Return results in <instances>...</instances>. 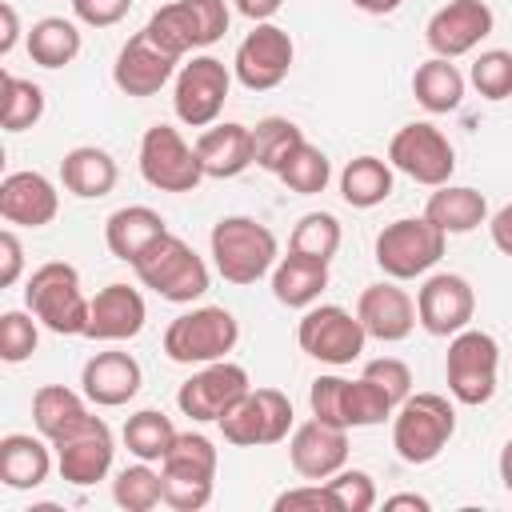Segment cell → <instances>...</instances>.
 Wrapping results in <instances>:
<instances>
[{"label": "cell", "instance_id": "cell-32", "mask_svg": "<svg viewBox=\"0 0 512 512\" xmlns=\"http://www.w3.org/2000/svg\"><path fill=\"white\" fill-rule=\"evenodd\" d=\"M424 216L444 236H464V232H472V228H480L488 220V200L476 188H468V184H440L428 196Z\"/></svg>", "mask_w": 512, "mask_h": 512}, {"label": "cell", "instance_id": "cell-35", "mask_svg": "<svg viewBox=\"0 0 512 512\" xmlns=\"http://www.w3.org/2000/svg\"><path fill=\"white\" fill-rule=\"evenodd\" d=\"M340 196L352 208H376L392 196V168L380 156H356L340 172Z\"/></svg>", "mask_w": 512, "mask_h": 512}, {"label": "cell", "instance_id": "cell-44", "mask_svg": "<svg viewBox=\"0 0 512 512\" xmlns=\"http://www.w3.org/2000/svg\"><path fill=\"white\" fill-rule=\"evenodd\" d=\"M324 484H328V492L336 500V512H368V508H376V484L360 468H340Z\"/></svg>", "mask_w": 512, "mask_h": 512}, {"label": "cell", "instance_id": "cell-26", "mask_svg": "<svg viewBox=\"0 0 512 512\" xmlns=\"http://www.w3.org/2000/svg\"><path fill=\"white\" fill-rule=\"evenodd\" d=\"M140 380H144V372H140L136 356H128V352H96V356L84 364V372H80L84 396H88L92 404H100V408H120V404H128V400L140 392Z\"/></svg>", "mask_w": 512, "mask_h": 512}, {"label": "cell", "instance_id": "cell-1", "mask_svg": "<svg viewBox=\"0 0 512 512\" xmlns=\"http://www.w3.org/2000/svg\"><path fill=\"white\" fill-rule=\"evenodd\" d=\"M212 260L228 284H256L276 268V232L252 216H224L212 224Z\"/></svg>", "mask_w": 512, "mask_h": 512}, {"label": "cell", "instance_id": "cell-8", "mask_svg": "<svg viewBox=\"0 0 512 512\" xmlns=\"http://www.w3.org/2000/svg\"><path fill=\"white\" fill-rule=\"evenodd\" d=\"M496 368H500V344L492 332L480 328H460L448 340V356H444V380L448 392L460 404H488L496 396Z\"/></svg>", "mask_w": 512, "mask_h": 512}, {"label": "cell", "instance_id": "cell-34", "mask_svg": "<svg viewBox=\"0 0 512 512\" xmlns=\"http://www.w3.org/2000/svg\"><path fill=\"white\" fill-rule=\"evenodd\" d=\"M412 92L428 112H452L464 100V76L452 60L432 56L412 72Z\"/></svg>", "mask_w": 512, "mask_h": 512}, {"label": "cell", "instance_id": "cell-21", "mask_svg": "<svg viewBox=\"0 0 512 512\" xmlns=\"http://www.w3.org/2000/svg\"><path fill=\"white\" fill-rule=\"evenodd\" d=\"M288 460L304 480H328L348 464V428L320 416L304 420L288 440Z\"/></svg>", "mask_w": 512, "mask_h": 512}, {"label": "cell", "instance_id": "cell-51", "mask_svg": "<svg viewBox=\"0 0 512 512\" xmlns=\"http://www.w3.org/2000/svg\"><path fill=\"white\" fill-rule=\"evenodd\" d=\"M280 4H284V0H236V8H240L248 20H256V24H264L268 16H276Z\"/></svg>", "mask_w": 512, "mask_h": 512}, {"label": "cell", "instance_id": "cell-40", "mask_svg": "<svg viewBox=\"0 0 512 512\" xmlns=\"http://www.w3.org/2000/svg\"><path fill=\"white\" fill-rule=\"evenodd\" d=\"M112 500L128 512H148L156 504H164V484H160V472L148 468V460L140 464H128L116 472L112 480Z\"/></svg>", "mask_w": 512, "mask_h": 512}, {"label": "cell", "instance_id": "cell-41", "mask_svg": "<svg viewBox=\"0 0 512 512\" xmlns=\"http://www.w3.org/2000/svg\"><path fill=\"white\" fill-rule=\"evenodd\" d=\"M288 248L300 252V256H316V260H332L336 248H340V220L332 212H308L296 220L292 236H288Z\"/></svg>", "mask_w": 512, "mask_h": 512}, {"label": "cell", "instance_id": "cell-38", "mask_svg": "<svg viewBox=\"0 0 512 512\" xmlns=\"http://www.w3.org/2000/svg\"><path fill=\"white\" fill-rule=\"evenodd\" d=\"M300 144H304V132L288 116H264L252 128V164H260L264 172H280Z\"/></svg>", "mask_w": 512, "mask_h": 512}, {"label": "cell", "instance_id": "cell-5", "mask_svg": "<svg viewBox=\"0 0 512 512\" xmlns=\"http://www.w3.org/2000/svg\"><path fill=\"white\" fill-rule=\"evenodd\" d=\"M160 484L164 504L176 512H196L212 500L216 484V448L200 432H180L176 444L160 460Z\"/></svg>", "mask_w": 512, "mask_h": 512}, {"label": "cell", "instance_id": "cell-24", "mask_svg": "<svg viewBox=\"0 0 512 512\" xmlns=\"http://www.w3.org/2000/svg\"><path fill=\"white\" fill-rule=\"evenodd\" d=\"M144 320H148L144 296L128 284H108L92 296L84 336L88 340H132L144 328Z\"/></svg>", "mask_w": 512, "mask_h": 512}, {"label": "cell", "instance_id": "cell-15", "mask_svg": "<svg viewBox=\"0 0 512 512\" xmlns=\"http://www.w3.org/2000/svg\"><path fill=\"white\" fill-rule=\"evenodd\" d=\"M228 84H232V72L216 60V56H192L180 72H176V92H172V104H176V116L188 124V128H208L216 124L224 100H228Z\"/></svg>", "mask_w": 512, "mask_h": 512}, {"label": "cell", "instance_id": "cell-49", "mask_svg": "<svg viewBox=\"0 0 512 512\" xmlns=\"http://www.w3.org/2000/svg\"><path fill=\"white\" fill-rule=\"evenodd\" d=\"M20 268H24V248H20V236L12 228L0 232V284L12 288L20 280Z\"/></svg>", "mask_w": 512, "mask_h": 512}, {"label": "cell", "instance_id": "cell-11", "mask_svg": "<svg viewBox=\"0 0 512 512\" xmlns=\"http://www.w3.org/2000/svg\"><path fill=\"white\" fill-rule=\"evenodd\" d=\"M216 424L224 440L236 448L280 444L292 428V400L280 388H248Z\"/></svg>", "mask_w": 512, "mask_h": 512}, {"label": "cell", "instance_id": "cell-36", "mask_svg": "<svg viewBox=\"0 0 512 512\" xmlns=\"http://www.w3.org/2000/svg\"><path fill=\"white\" fill-rule=\"evenodd\" d=\"M28 56L40 68H64L80 56V28L64 16H44L28 28Z\"/></svg>", "mask_w": 512, "mask_h": 512}, {"label": "cell", "instance_id": "cell-52", "mask_svg": "<svg viewBox=\"0 0 512 512\" xmlns=\"http://www.w3.org/2000/svg\"><path fill=\"white\" fill-rule=\"evenodd\" d=\"M0 16H4V32H0V52L8 56L16 48V36H20V24H16V8L12 4H0Z\"/></svg>", "mask_w": 512, "mask_h": 512}, {"label": "cell", "instance_id": "cell-39", "mask_svg": "<svg viewBox=\"0 0 512 512\" xmlns=\"http://www.w3.org/2000/svg\"><path fill=\"white\" fill-rule=\"evenodd\" d=\"M40 116H44V88L12 76L4 68L0 72V124H4V132H24Z\"/></svg>", "mask_w": 512, "mask_h": 512}, {"label": "cell", "instance_id": "cell-46", "mask_svg": "<svg viewBox=\"0 0 512 512\" xmlns=\"http://www.w3.org/2000/svg\"><path fill=\"white\" fill-rule=\"evenodd\" d=\"M364 376H368L376 388H384V392H388V400H392L396 408L412 396V372H408V364H404V360H396V356L368 360V364H364Z\"/></svg>", "mask_w": 512, "mask_h": 512}, {"label": "cell", "instance_id": "cell-13", "mask_svg": "<svg viewBox=\"0 0 512 512\" xmlns=\"http://www.w3.org/2000/svg\"><path fill=\"white\" fill-rule=\"evenodd\" d=\"M364 324L360 316H352L348 308L340 304H320V308H308L296 324V344L320 360V364H352L360 352H364Z\"/></svg>", "mask_w": 512, "mask_h": 512}, {"label": "cell", "instance_id": "cell-6", "mask_svg": "<svg viewBox=\"0 0 512 512\" xmlns=\"http://www.w3.org/2000/svg\"><path fill=\"white\" fill-rule=\"evenodd\" d=\"M240 340V324L228 308L204 304L192 312H180L164 328V356L176 364H212L224 360Z\"/></svg>", "mask_w": 512, "mask_h": 512}, {"label": "cell", "instance_id": "cell-27", "mask_svg": "<svg viewBox=\"0 0 512 512\" xmlns=\"http://www.w3.org/2000/svg\"><path fill=\"white\" fill-rule=\"evenodd\" d=\"M196 156H200L204 176L232 180V176H240L252 164V128L248 124H236V120L212 124L208 132H200Z\"/></svg>", "mask_w": 512, "mask_h": 512}, {"label": "cell", "instance_id": "cell-55", "mask_svg": "<svg viewBox=\"0 0 512 512\" xmlns=\"http://www.w3.org/2000/svg\"><path fill=\"white\" fill-rule=\"evenodd\" d=\"M500 480H504V488L512 492V440L500 448Z\"/></svg>", "mask_w": 512, "mask_h": 512}, {"label": "cell", "instance_id": "cell-4", "mask_svg": "<svg viewBox=\"0 0 512 512\" xmlns=\"http://www.w3.org/2000/svg\"><path fill=\"white\" fill-rule=\"evenodd\" d=\"M456 432V408L440 392L408 396L392 416V448L404 464H432Z\"/></svg>", "mask_w": 512, "mask_h": 512}, {"label": "cell", "instance_id": "cell-14", "mask_svg": "<svg viewBox=\"0 0 512 512\" xmlns=\"http://www.w3.org/2000/svg\"><path fill=\"white\" fill-rule=\"evenodd\" d=\"M388 160L392 168H400L404 176H412L416 184H428V188H440L452 180L456 172V152L448 144V136L432 124H404L392 144H388Z\"/></svg>", "mask_w": 512, "mask_h": 512}, {"label": "cell", "instance_id": "cell-37", "mask_svg": "<svg viewBox=\"0 0 512 512\" xmlns=\"http://www.w3.org/2000/svg\"><path fill=\"white\" fill-rule=\"evenodd\" d=\"M176 424L164 416V412H156V408H140L136 416H128V424H124V444H128V452L136 456V460H148V464H160L164 460V452L176 444Z\"/></svg>", "mask_w": 512, "mask_h": 512}, {"label": "cell", "instance_id": "cell-53", "mask_svg": "<svg viewBox=\"0 0 512 512\" xmlns=\"http://www.w3.org/2000/svg\"><path fill=\"white\" fill-rule=\"evenodd\" d=\"M384 508L392 512V508H416V512H428L432 504H428V496H416V492H400V496H388L384 500Z\"/></svg>", "mask_w": 512, "mask_h": 512}, {"label": "cell", "instance_id": "cell-28", "mask_svg": "<svg viewBox=\"0 0 512 512\" xmlns=\"http://www.w3.org/2000/svg\"><path fill=\"white\" fill-rule=\"evenodd\" d=\"M164 232H168L164 216H160L156 208H148V204L116 208V212L108 216V224H104L108 252H112L116 260H124V264H132V260H136L156 236H164Z\"/></svg>", "mask_w": 512, "mask_h": 512}, {"label": "cell", "instance_id": "cell-43", "mask_svg": "<svg viewBox=\"0 0 512 512\" xmlns=\"http://www.w3.org/2000/svg\"><path fill=\"white\" fill-rule=\"evenodd\" d=\"M472 84L484 100H508L512 96V52L504 48L480 52L472 64Z\"/></svg>", "mask_w": 512, "mask_h": 512}, {"label": "cell", "instance_id": "cell-7", "mask_svg": "<svg viewBox=\"0 0 512 512\" xmlns=\"http://www.w3.org/2000/svg\"><path fill=\"white\" fill-rule=\"evenodd\" d=\"M144 32L168 56L180 60L184 52L208 48L228 32V4L224 0H172L148 16Z\"/></svg>", "mask_w": 512, "mask_h": 512}, {"label": "cell", "instance_id": "cell-30", "mask_svg": "<svg viewBox=\"0 0 512 512\" xmlns=\"http://www.w3.org/2000/svg\"><path fill=\"white\" fill-rule=\"evenodd\" d=\"M88 404L80 392L64 388V384H44L32 396V424L48 444H60L64 436H72L80 424H88Z\"/></svg>", "mask_w": 512, "mask_h": 512}, {"label": "cell", "instance_id": "cell-31", "mask_svg": "<svg viewBox=\"0 0 512 512\" xmlns=\"http://www.w3.org/2000/svg\"><path fill=\"white\" fill-rule=\"evenodd\" d=\"M116 176H120L116 160L96 144H80V148L64 152V160H60V184L80 200L108 196L116 188Z\"/></svg>", "mask_w": 512, "mask_h": 512}, {"label": "cell", "instance_id": "cell-47", "mask_svg": "<svg viewBox=\"0 0 512 512\" xmlns=\"http://www.w3.org/2000/svg\"><path fill=\"white\" fill-rule=\"evenodd\" d=\"M272 508H276V512H296V508H312V512L324 508V512H336V500H332L328 484L312 480V484H304V488H288V492H280Z\"/></svg>", "mask_w": 512, "mask_h": 512}, {"label": "cell", "instance_id": "cell-33", "mask_svg": "<svg viewBox=\"0 0 512 512\" xmlns=\"http://www.w3.org/2000/svg\"><path fill=\"white\" fill-rule=\"evenodd\" d=\"M52 472V452L40 436L28 432H12L0 440V480L16 492L24 488H40Z\"/></svg>", "mask_w": 512, "mask_h": 512}, {"label": "cell", "instance_id": "cell-10", "mask_svg": "<svg viewBox=\"0 0 512 512\" xmlns=\"http://www.w3.org/2000/svg\"><path fill=\"white\" fill-rule=\"evenodd\" d=\"M444 232L428 216H400L380 228L376 236V264L392 280L424 276L444 256Z\"/></svg>", "mask_w": 512, "mask_h": 512}, {"label": "cell", "instance_id": "cell-50", "mask_svg": "<svg viewBox=\"0 0 512 512\" xmlns=\"http://www.w3.org/2000/svg\"><path fill=\"white\" fill-rule=\"evenodd\" d=\"M488 232H492V244H496L504 256H512V204H504V208L492 216Z\"/></svg>", "mask_w": 512, "mask_h": 512}, {"label": "cell", "instance_id": "cell-3", "mask_svg": "<svg viewBox=\"0 0 512 512\" xmlns=\"http://www.w3.org/2000/svg\"><path fill=\"white\" fill-rule=\"evenodd\" d=\"M132 268L144 288H152L160 300H172V304H192L196 296L208 292V264L192 252V244H184L172 232L156 236L132 260Z\"/></svg>", "mask_w": 512, "mask_h": 512}, {"label": "cell", "instance_id": "cell-22", "mask_svg": "<svg viewBox=\"0 0 512 512\" xmlns=\"http://www.w3.org/2000/svg\"><path fill=\"white\" fill-rule=\"evenodd\" d=\"M176 56H168L144 28L120 48V56H116V64H112V80H116V88L124 92V96H156L168 80H172V72H176Z\"/></svg>", "mask_w": 512, "mask_h": 512}, {"label": "cell", "instance_id": "cell-54", "mask_svg": "<svg viewBox=\"0 0 512 512\" xmlns=\"http://www.w3.org/2000/svg\"><path fill=\"white\" fill-rule=\"evenodd\" d=\"M360 12H368V16H388V12H396L404 0H352Z\"/></svg>", "mask_w": 512, "mask_h": 512}, {"label": "cell", "instance_id": "cell-20", "mask_svg": "<svg viewBox=\"0 0 512 512\" xmlns=\"http://www.w3.org/2000/svg\"><path fill=\"white\" fill-rule=\"evenodd\" d=\"M52 448H56L60 476H64L68 484H76V488H88V484L104 480L108 468H112V452H116L112 428H108L100 416H88V424H80L72 436H64V440L52 444Z\"/></svg>", "mask_w": 512, "mask_h": 512}, {"label": "cell", "instance_id": "cell-17", "mask_svg": "<svg viewBox=\"0 0 512 512\" xmlns=\"http://www.w3.org/2000/svg\"><path fill=\"white\" fill-rule=\"evenodd\" d=\"M476 316V292L456 272H436L416 292V324L428 336H456Z\"/></svg>", "mask_w": 512, "mask_h": 512}, {"label": "cell", "instance_id": "cell-19", "mask_svg": "<svg viewBox=\"0 0 512 512\" xmlns=\"http://www.w3.org/2000/svg\"><path fill=\"white\" fill-rule=\"evenodd\" d=\"M492 24H496V16L484 0H448L444 8L432 12V20L424 28V40L436 56L456 60V56L472 52L492 32Z\"/></svg>", "mask_w": 512, "mask_h": 512}, {"label": "cell", "instance_id": "cell-9", "mask_svg": "<svg viewBox=\"0 0 512 512\" xmlns=\"http://www.w3.org/2000/svg\"><path fill=\"white\" fill-rule=\"evenodd\" d=\"M308 404H312V416H320L328 424H340V428H372V424H384L396 412L388 392L376 388L368 376H360V380L316 376L312 388H308Z\"/></svg>", "mask_w": 512, "mask_h": 512}, {"label": "cell", "instance_id": "cell-23", "mask_svg": "<svg viewBox=\"0 0 512 512\" xmlns=\"http://www.w3.org/2000/svg\"><path fill=\"white\" fill-rule=\"evenodd\" d=\"M60 212L56 184L44 172H8L0 184V216L20 228H44Z\"/></svg>", "mask_w": 512, "mask_h": 512}, {"label": "cell", "instance_id": "cell-18", "mask_svg": "<svg viewBox=\"0 0 512 512\" xmlns=\"http://www.w3.org/2000/svg\"><path fill=\"white\" fill-rule=\"evenodd\" d=\"M248 388H252V384H248V372H244L240 364H232V360H212V364H204L196 376H188V380L180 384L176 404H180L184 416H192V420L204 424V420H220Z\"/></svg>", "mask_w": 512, "mask_h": 512}, {"label": "cell", "instance_id": "cell-25", "mask_svg": "<svg viewBox=\"0 0 512 512\" xmlns=\"http://www.w3.org/2000/svg\"><path fill=\"white\" fill-rule=\"evenodd\" d=\"M356 316H360L364 332L384 344H396L416 328V304L396 284H368L356 300Z\"/></svg>", "mask_w": 512, "mask_h": 512}, {"label": "cell", "instance_id": "cell-16", "mask_svg": "<svg viewBox=\"0 0 512 512\" xmlns=\"http://www.w3.org/2000/svg\"><path fill=\"white\" fill-rule=\"evenodd\" d=\"M292 56H296L292 36H288L280 24H268V20H264V24H256V28L240 40L232 68H236V80H240L248 92H268V88L284 84V76H288V68H292Z\"/></svg>", "mask_w": 512, "mask_h": 512}, {"label": "cell", "instance_id": "cell-2", "mask_svg": "<svg viewBox=\"0 0 512 512\" xmlns=\"http://www.w3.org/2000/svg\"><path fill=\"white\" fill-rule=\"evenodd\" d=\"M28 312L56 336H84L92 300L80 292V272L68 260H48L28 276Z\"/></svg>", "mask_w": 512, "mask_h": 512}, {"label": "cell", "instance_id": "cell-48", "mask_svg": "<svg viewBox=\"0 0 512 512\" xmlns=\"http://www.w3.org/2000/svg\"><path fill=\"white\" fill-rule=\"evenodd\" d=\"M128 8H132V0H72L76 20H84V24H92V28H112V24H120V20L128 16Z\"/></svg>", "mask_w": 512, "mask_h": 512}, {"label": "cell", "instance_id": "cell-12", "mask_svg": "<svg viewBox=\"0 0 512 512\" xmlns=\"http://www.w3.org/2000/svg\"><path fill=\"white\" fill-rule=\"evenodd\" d=\"M140 176L160 192H192L204 180V168L196 148L172 124H152L140 140Z\"/></svg>", "mask_w": 512, "mask_h": 512}, {"label": "cell", "instance_id": "cell-42", "mask_svg": "<svg viewBox=\"0 0 512 512\" xmlns=\"http://www.w3.org/2000/svg\"><path fill=\"white\" fill-rule=\"evenodd\" d=\"M292 192H300V196H316V192H324L328 188V180H332V164H328V156L316 148V144H300L292 156H288V164L276 172Z\"/></svg>", "mask_w": 512, "mask_h": 512}, {"label": "cell", "instance_id": "cell-29", "mask_svg": "<svg viewBox=\"0 0 512 512\" xmlns=\"http://www.w3.org/2000/svg\"><path fill=\"white\" fill-rule=\"evenodd\" d=\"M324 288H328V264L316 256H300L288 248V256H280L272 268V296L284 308H312Z\"/></svg>", "mask_w": 512, "mask_h": 512}, {"label": "cell", "instance_id": "cell-45", "mask_svg": "<svg viewBox=\"0 0 512 512\" xmlns=\"http://www.w3.org/2000/svg\"><path fill=\"white\" fill-rule=\"evenodd\" d=\"M36 320L24 316V312H4L0 316V356L8 364H20L36 352Z\"/></svg>", "mask_w": 512, "mask_h": 512}]
</instances>
